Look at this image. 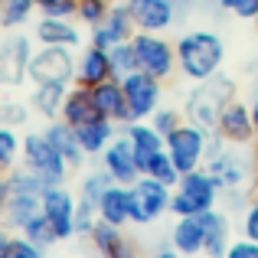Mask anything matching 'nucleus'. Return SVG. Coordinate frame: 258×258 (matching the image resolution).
Listing matches in <instances>:
<instances>
[{"label":"nucleus","instance_id":"nucleus-1","mask_svg":"<svg viewBox=\"0 0 258 258\" xmlns=\"http://www.w3.org/2000/svg\"><path fill=\"white\" fill-rule=\"evenodd\" d=\"M222 62H226V43L219 33L189 30L176 39V72L186 76L189 82H203L222 72Z\"/></svg>","mask_w":258,"mask_h":258},{"label":"nucleus","instance_id":"nucleus-2","mask_svg":"<svg viewBox=\"0 0 258 258\" xmlns=\"http://www.w3.org/2000/svg\"><path fill=\"white\" fill-rule=\"evenodd\" d=\"M121 131H124V138L131 141V147H134L141 176H157L167 186H173V183L180 180V170L173 167L170 154H167L164 134H160L151 121H127V124H121Z\"/></svg>","mask_w":258,"mask_h":258},{"label":"nucleus","instance_id":"nucleus-3","mask_svg":"<svg viewBox=\"0 0 258 258\" xmlns=\"http://www.w3.org/2000/svg\"><path fill=\"white\" fill-rule=\"evenodd\" d=\"M235 79L226 72H216V76L193 82V88L186 92V105H183V118L200 124L203 131H216V121H219L222 108L235 98Z\"/></svg>","mask_w":258,"mask_h":258},{"label":"nucleus","instance_id":"nucleus-4","mask_svg":"<svg viewBox=\"0 0 258 258\" xmlns=\"http://www.w3.org/2000/svg\"><path fill=\"white\" fill-rule=\"evenodd\" d=\"M219 183L216 176L200 167V170H189L180 173V180L173 183V200H170V213L173 216H203L209 209L219 206Z\"/></svg>","mask_w":258,"mask_h":258},{"label":"nucleus","instance_id":"nucleus-5","mask_svg":"<svg viewBox=\"0 0 258 258\" xmlns=\"http://www.w3.org/2000/svg\"><path fill=\"white\" fill-rule=\"evenodd\" d=\"M20 167L36 173L46 186H62L72 173L69 160L52 147V141L43 131H30L23 138V144H20Z\"/></svg>","mask_w":258,"mask_h":258},{"label":"nucleus","instance_id":"nucleus-6","mask_svg":"<svg viewBox=\"0 0 258 258\" xmlns=\"http://www.w3.org/2000/svg\"><path fill=\"white\" fill-rule=\"evenodd\" d=\"M209 134L213 131H203L200 124L193 121H183L176 124L170 134H164L167 141V154H170L173 167L180 173H189V170H200L209 157Z\"/></svg>","mask_w":258,"mask_h":258},{"label":"nucleus","instance_id":"nucleus-7","mask_svg":"<svg viewBox=\"0 0 258 258\" xmlns=\"http://www.w3.org/2000/svg\"><path fill=\"white\" fill-rule=\"evenodd\" d=\"M134 52H138V69L147 76L167 79L176 76V43L167 39V33H134Z\"/></svg>","mask_w":258,"mask_h":258},{"label":"nucleus","instance_id":"nucleus-8","mask_svg":"<svg viewBox=\"0 0 258 258\" xmlns=\"http://www.w3.org/2000/svg\"><path fill=\"white\" fill-rule=\"evenodd\" d=\"M173 186L157 176H141L131 183V226H151L164 213H170Z\"/></svg>","mask_w":258,"mask_h":258},{"label":"nucleus","instance_id":"nucleus-9","mask_svg":"<svg viewBox=\"0 0 258 258\" xmlns=\"http://www.w3.org/2000/svg\"><path fill=\"white\" fill-rule=\"evenodd\" d=\"M203 167H206V170L216 176L222 196H235V193H242V189L255 186V183H252V167H255V160H245V157L239 154V147H229V144H226L219 154H213V157H209Z\"/></svg>","mask_w":258,"mask_h":258},{"label":"nucleus","instance_id":"nucleus-10","mask_svg":"<svg viewBox=\"0 0 258 258\" xmlns=\"http://www.w3.org/2000/svg\"><path fill=\"white\" fill-rule=\"evenodd\" d=\"M30 82H76V52L69 46H39L30 59Z\"/></svg>","mask_w":258,"mask_h":258},{"label":"nucleus","instance_id":"nucleus-11","mask_svg":"<svg viewBox=\"0 0 258 258\" xmlns=\"http://www.w3.org/2000/svg\"><path fill=\"white\" fill-rule=\"evenodd\" d=\"M124 85V98H127V121H151V114L164 105V82L147 72H131L121 79Z\"/></svg>","mask_w":258,"mask_h":258},{"label":"nucleus","instance_id":"nucleus-12","mask_svg":"<svg viewBox=\"0 0 258 258\" xmlns=\"http://www.w3.org/2000/svg\"><path fill=\"white\" fill-rule=\"evenodd\" d=\"M33 43L36 39L23 33H10L7 39H0V85L4 88H20L23 82H30Z\"/></svg>","mask_w":258,"mask_h":258},{"label":"nucleus","instance_id":"nucleus-13","mask_svg":"<svg viewBox=\"0 0 258 258\" xmlns=\"http://www.w3.org/2000/svg\"><path fill=\"white\" fill-rule=\"evenodd\" d=\"M216 134L226 141L229 147H248L255 144V121H252V105L248 101L232 98L226 108H222L219 121H216Z\"/></svg>","mask_w":258,"mask_h":258},{"label":"nucleus","instance_id":"nucleus-14","mask_svg":"<svg viewBox=\"0 0 258 258\" xmlns=\"http://www.w3.org/2000/svg\"><path fill=\"white\" fill-rule=\"evenodd\" d=\"M43 216L46 222L52 226V232H56V239H72L76 235V196L62 186H46L43 193Z\"/></svg>","mask_w":258,"mask_h":258},{"label":"nucleus","instance_id":"nucleus-15","mask_svg":"<svg viewBox=\"0 0 258 258\" xmlns=\"http://www.w3.org/2000/svg\"><path fill=\"white\" fill-rule=\"evenodd\" d=\"M131 17L138 33H167L176 23V0H131Z\"/></svg>","mask_w":258,"mask_h":258},{"label":"nucleus","instance_id":"nucleus-16","mask_svg":"<svg viewBox=\"0 0 258 258\" xmlns=\"http://www.w3.org/2000/svg\"><path fill=\"white\" fill-rule=\"evenodd\" d=\"M101 167L108 170V176H111L114 183H124V186H131L134 180H141L138 157H134V147H131V141L124 138V131L101 151Z\"/></svg>","mask_w":258,"mask_h":258},{"label":"nucleus","instance_id":"nucleus-17","mask_svg":"<svg viewBox=\"0 0 258 258\" xmlns=\"http://www.w3.org/2000/svg\"><path fill=\"white\" fill-rule=\"evenodd\" d=\"M134 33H138V26H134L131 7L127 4H111L108 17L92 30V43L101 46V49H111V46H118V43L134 39Z\"/></svg>","mask_w":258,"mask_h":258},{"label":"nucleus","instance_id":"nucleus-18","mask_svg":"<svg viewBox=\"0 0 258 258\" xmlns=\"http://www.w3.org/2000/svg\"><path fill=\"white\" fill-rule=\"evenodd\" d=\"M111 59H108V49H101V46L88 43L82 52L76 56V82L85 85V88H95L98 82H105V79H111Z\"/></svg>","mask_w":258,"mask_h":258},{"label":"nucleus","instance_id":"nucleus-19","mask_svg":"<svg viewBox=\"0 0 258 258\" xmlns=\"http://www.w3.org/2000/svg\"><path fill=\"white\" fill-rule=\"evenodd\" d=\"M92 98L95 105H98V114L108 121H114V124H127V98H124V85H121V79H105V82H98L92 88Z\"/></svg>","mask_w":258,"mask_h":258},{"label":"nucleus","instance_id":"nucleus-20","mask_svg":"<svg viewBox=\"0 0 258 258\" xmlns=\"http://www.w3.org/2000/svg\"><path fill=\"white\" fill-rule=\"evenodd\" d=\"M43 134L52 141V147H56V151L62 154L66 160H69V167H72V170H79V167L85 164V157H88V154L82 151V144H79V131L69 124V121H62V118L46 121Z\"/></svg>","mask_w":258,"mask_h":258},{"label":"nucleus","instance_id":"nucleus-21","mask_svg":"<svg viewBox=\"0 0 258 258\" xmlns=\"http://www.w3.org/2000/svg\"><path fill=\"white\" fill-rule=\"evenodd\" d=\"M33 39L36 46H69L76 49L82 43V33L72 20H52V17H39L33 23Z\"/></svg>","mask_w":258,"mask_h":258},{"label":"nucleus","instance_id":"nucleus-22","mask_svg":"<svg viewBox=\"0 0 258 258\" xmlns=\"http://www.w3.org/2000/svg\"><path fill=\"white\" fill-rule=\"evenodd\" d=\"M98 219L124 229L127 222H131V186L111 183V186L101 193V200H98Z\"/></svg>","mask_w":258,"mask_h":258},{"label":"nucleus","instance_id":"nucleus-23","mask_svg":"<svg viewBox=\"0 0 258 258\" xmlns=\"http://www.w3.org/2000/svg\"><path fill=\"white\" fill-rule=\"evenodd\" d=\"M59 118L69 121L72 127H82V124H88V121L98 118V105H95V98H92V88L72 82L69 92H66V101H62Z\"/></svg>","mask_w":258,"mask_h":258},{"label":"nucleus","instance_id":"nucleus-24","mask_svg":"<svg viewBox=\"0 0 258 258\" xmlns=\"http://www.w3.org/2000/svg\"><path fill=\"white\" fill-rule=\"evenodd\" d=\"M170 245L180 255H200L206 245V226L203 216H176L173 229H170Z\"/></svg>","mask_w":258,"mask_h":258},{"label":"nucleus","instance_id":"nucleus-25","mask_svg":"<svg viewBox=\"0 0 258 258\" xmlns=\"http://www.w3.org/2000/svg\"><path fill=\"white\" fill-rule=\"evenodd\" d=\"M66 92H69V85H62V82H39V85H33V92H30V108L39 118L52 121L62 111Z\"/></svg>","mask_w":258,"mask_h":258},{"label":"nucleus","instance_id":"nucleus-26","mask_svg":"<svg viewBox=\"0 0 258 258\" xmlns=\"http://www.w3.org/2000/svg\"><path fill=\"white\" fill-rule=\"evenodd\" d=\"M203 226H206V245H203V255L206 258H222L232 242V229H229V219L219 213V209H209L203 213Z\"/></svg>","mask_w":258,"mask_h":258},{"label":"nucleus","instance_id":"nucleus-27","mask_svg":"<svg viewBox=\"0 0 258 258\" xmlns=\"http://www.w3.org/2000/svg\"><path fill=\"white\" fill-rule=\"evenodd\" d=\"M76 131H79V144H82V151L85 154H98V157H101V151H105V147L121 134V127L114 124V121H108V118H101V114H98L95 121L76 127Z\"/></svg>","mask_w":258,"mask_h":258},{"label":"nucleus","instance_id":"nucleus-28","mask_svg":"<svg viewBox=\"0 0 258 258\" xmlns=\"http://www.w3.org/2000/svg\"><path fill=\"white\" fill-rule=\"evenodd\" d=\"M36 13V0H0V26L4 30H20Z\"/></svg>","mask_w":258,"mask_h":258},{"label":"nucleus","instance_id":"nucleus-29","mask_svg":"<svg viewBox=\"0 0 258 258\" xmlns=\"http://www.w3.org/2000/svg\"><path fill=\"white\" fill-rule=\"evenodd\" d=\"M20 144H23V138H20L13 127L0 124V176H7L10 170H17V164H20Z\"/></svg>","mask_w":258,"mask_h":258},{"label":"nucleus","instance_id":"nucleus-30","mask_svg":"<svg viewBox=\"0 0 258 258\" xmlns=\"http://www.w3.org/2000/svg\"><path fill=\"white\" fill-rule=\"evenodd\" d=\"M108 59H111L114 79H124V76H131V72H138V52H134L131 39H127V43L111 46V49H108Z\"/></svg>","mask_w":258,"mask_h":258},{"label":"nucleus","instance_id":"nucleus-31","mask_svg":"<svg viewBox=\"0 0 258 258\" xmlns=\"http://www.w3.org/2000/svg\"><path fill=\"white\" fill-rule=\"evenodd\" d=\"M121 239H124V232H121L118 226H111V222H101V219L95 222V229L88 232V242H92V248H95V252H98L101 258L111 255V248L118 245Z\"/></svg>","mask_w":258,"mask_h":258},{"label":"nucleus","instance_id":"nucleus-32","mask_svg":"<svg viewBox=\"0 0 258 258\" xmlns=\"http://www.w3.org/2000/svg\"><path fill=\"white\" fill-rule=\"evenodd\" d=\"M111 183H114V180L108 176V170H105V167H98V170H88V173L82 176V180H79V196L98 206L101 193H105V189L111 186Z\"/></svg>","mask_w":258,"mask_h":258},{"label":"nucleus","instance_id":"nucleus-33","mask_svg":"<svg viewBox=\"0 0 258 258\" xmlns=\"http://www.w3.org/2000/svg\"><path fill=\"white\" fill-rule=\"evenodd\" d=\"M20 235H26L30 242H36L39 248H49L52 242H59V239H56V232H52V226L46 222V216H43V213H39V216H33V219L26 222L23 229H20Z\"/></svg>","mask_w":258,"mask_h":258},{"label":"nucleus","instance_id":"nucleus-34","mask_svg":"<svg viewBox=\"0 0 258 258\" xmlns=\"http://www.w3.org/2000/svg\"><path fill=\"white\" fill-rule=\"evenodd\" d=\"M108 10H111V0H79L76 20H79V23H85L88 30H95V26L108 17Z\"/></svg>","mask_w":258,"mask_h":258},{"label":"nucleus","instance_id":"nucleus-35","mask_svg":"<svg viewBox=\"0 0 258 258\" xmlns=\"http://www.w3.org/2000/svg\"><path fill=\"white\" fill-rule=\"evenodd\" d=\"M79 0H36V13L39 17H52V20H76Z\"/></svg>","mask_w":258,"mask_h":258},{"label":"nucleus","instance_id":"nucleus-36","mask_svg":"<svg viewBox=\"0 0 258 258\" xmlns=\"http://www.w3.org/2000/svg\"><path fill=\"white\" fill-rule=\"evenodd\" d=\"M30 111L33 108L26 105V101H0V124H7V127H23L26 124V118H30Z\"/></svg>","mask_w":258,"mask_h":258},{"label":"nucleus","instance_id":"nucleus-37","mask_svg":"<svg viewBox=\"0 0 258 258\" xmlns=\"http://www.w3.org/2000/svg\"><path fill=\"white\" fill-rule=\"evenodd\" d=\"M95 222H98V206L79 196L76 200V235H85L88 239V232L95 229Z\"/></svg>","mask_w":258,"mask_h":258},{"label":"nucleus","instance_id":"nucleus-38","mask_svg":"<svg viewBox=\"0 0 258 258\" xmlns=\"http://www.w3.org/2000/svg\"><path fill=\"white\" fill-rule=\"evenodd\" d=\"M43 252H46V248H39L36 242H30L26 235L17 232V235H13V242L7 245V252L0 255V258H43Z\"/></svg>","mask_w":258,"mask_h":258},{"label":"nucleus","instance_id":"nucleus-39","mask_svg":"<svg viewBox=\"0 0 258 258\" xmlns=\"http://www.w3.org/2000/svg\"><path fill=\"white\" fill-rule=\"evenodd\" d=\"M183 121H186V118H183V111H176V108H167V105H160L157 111L151 114V124L157 127L160 134H170L176 124H183Z\"/></svg>","mask_w":258,"mask_h":258},{"label":"nucleus","instance_id":"nucleus-40","mask_svg":"<svg viewBox=\"0 0 258 258\" xmlns=\"http://www.w3.org/2000/svg\"><path fill=\"white\" fill-rule=\"evenodd\" d=\"M226 13H232L235 20H255L258 17V0H216Z\"/></svg>","mask_w":258,"mask_h":258},{"label":"nucleus","instance_id":"nucleus-41","mask_svg":"<svg viewBox=\"0 0 258 258\" xmlns=\"http://www.w3.org/2000/svg\"><path fill=\"white\" fill-rule=\"evenodd\" d=\"M222 258H258V242L245 239V235H242V239H232Z\"/></svg>","mask_w":258,"mask_h":258},{"label":"nucleus","instance_id":"nucleus-42","mask_svg":"<svg viewBox=\"0 0 258 258\" xmlns=\"http://www.w3.org/2000/svg\"><path fill=\"white\" fill-rule=\"evenodd\" d=\"M242 235L258 242V200H255V196H252V203L245 206V213H242Z\"/></svg>","mask_w":258,"mask_h":258},{"label":"nucleus","instance_id":"nucleus-43","mask_svg":"<svg viewBox=\"0 0 258 258\" xmlns=\"http://www.w3.org/2000/svg\"><path fill=\"white\" fill-rule=\"evenodd\" d=\"M105 258H141V252H138V245H134V242L124 235V239L111 248V255H105Z\"/></svg>","mask_w":258,"mask_h":258},{"label":"nucleus","instance_id":"nucleus-44","mask_svg":"<svg viewBox=\"0 0 258 258\" xmlns=\"http://www.w3.org/2000/svg\"><path fill=\"white\" fill-rule=\"evenodd\" d=\"M7 200H10V176H0V213H4Z\"/></svg>","mask_w":258,"mask_h":258},{"label":"nucleus","instance_id":"nucleus-45","mask_svg":"<svg viewBox=\"0 0 258 258\" xmlns=\"http://www.w3.org/2000/svg\"><path fill=\"white\" fill-rule=\"evenodd\" d=\"M10 242H13V229H7L4 222H0V255L7 252V245H10Z\"/></svg>","mask_w":258,"mask_h":258},{"label":"nucleus","instance_id":"nucleus-46","mask_svg":"<svg viewBox=\"0 0 258 258\" xmlns=\"http://www.w3.org/2000/svg\"><path fill=\"white\" fill-rule=\"evenodd\" d=\"M147 258H180V252H176V248L170 245V248H157V252L147 255Z\"/></svg>","mask_w":258,"mask_h":258},{"label":"nucleus","instance_id":"nucleus-47","mask_svg":"<svg viewBox=\"0 0 258 258\" xmlns=\"http://www.w3.org/2000/svg\"><path fill=\"white\" fill-rule=\"evenodd\" d=\"M248 105H252V121H255V134H258V95L248 101Z\"/></svg>","mask_w":258,"mask_h":258},{"label":"nucleus","instance_id":"nucleus-48","mask_svg":"<svg viewBox=\"0 0 258 258\" xmlns=\"http://www.w3.org/2000/svg\"><path fill=\"white\" fill-rule=\"evenodd\" d=\"M252 160H255V167H258V138H255V144H252Z\"/></svg>","mask_w":258,"mask_h":258},{"label":"nucleus","instance_id":"nucleus-49","mask_svg":"<svg viewBox=\"0 0 258 258\" xmlns=\"http://www.w3.org/2000/svg\"><path fill=\"white\" fill-rule=\"evenodd\" d=\"M186 4H193V0H176V7H186Z\"/></svg>","mask_w":258,"mask_h":258},{"label":"nucleus","instance_id":"nucleus-50","mask_svg":"<svg viewBox=\"0 0 258 258\" xmlns=\"http://www.w3.org/2000/svg\"><path fill=\"white\" fill-rule=\"evenodd\" d=\"M111 4H131V0H111Z\"/></svg>","mask_w":258,"mask_h":258},{"label":"nucleus","instance_id":"nucleus-51","mask_svg":"<svg viewBox=\"0 0 258 258\" xmlns=\"http://www.w3.org/2000/svg\"><path fill=\"white\" fill-rule=\"evenodd\" d=\"M252 23H255V33H258V17H255V20H252Z\"/></svg>","mask_w":258,"mask_h":258}]
</instances>
